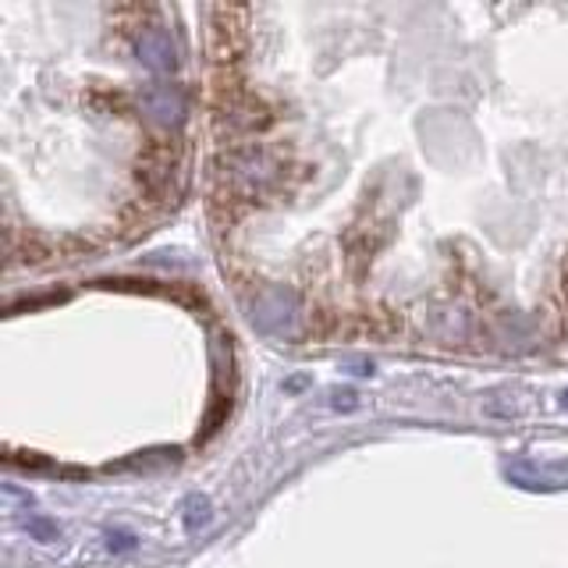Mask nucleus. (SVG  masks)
I'll list each match as a JSON object with an SVG mask.
<instances>
[{
	"mask_svg": "<svg viewBox=\"0 0 568 568\" xmlns=\"http://www.w3.org/2000/svg\"><path fill=\"white\" fill-rule=\"evenodd\" d=\"M139 53L142 61L156 71H171L174 68V43L168 40L164 29H142L139 36Z\"/></svg>",
	"mask_w": 568,
	"mask_h": 568,
	"instance_id": "1",
	"label": "nucleus"
},
{
	"mask_svg": "<svg viewBox=\"0 0 568 568\" xmlns=\"http://www.w3.org/2000/svg\"><path fill=\"white\" fill-rule=\"evenodd\" d=\"M146 106L160 121H178V118H182V100H178V93H174V89H168V85L146 89Z\"/></svg>",
	"mask_w": 568,
	"mask_h": 568,
	"instance_id": "2",
	"label": "nucleus"
},
{
	"mask_svg": "<svg viewBox=\"0 0 568 568\" xmlns=\"http://www.w3.org/2000/svg\"><path fill=\"white\" fill-rule=\"evenodd\" d=\"M111 544H114V547H118V550H124V547H132V544H135V540H132V537H129V532H114V540H111Z\"/></svg>",
	"mask_w": 568,
	"mask_h": 568,
	"instance_id": "3",
	"label": "nucleus"
}]
</instances>
